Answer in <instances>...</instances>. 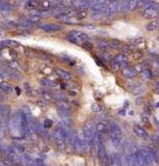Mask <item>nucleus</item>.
<instances>
[{
	"label": "nucleus",
	"mask_w": 159,
	"mask_h": 166,
	"mask_svg": "<svg viewBox=\"0 0 159 166\" xmlns=\"http://www.w3.org/2000/svg\"><path fill=\"white\" fill-rule=\"evenodd\" d=\"M67 39L71 43H74V44H79V43H85V42L89 41V35L84 32H81V31H71L69 32V34L67 35Z\"/></svg>",
	"instance_id": "nucleus-1"
},
{
	"label": "nucleus",
	"mask_w": 159,
	"mask_h": 166,
	"mask_svg": "<svg viewBox=\"0 0 159 166\" xmlns=\"http://www.w3.org/2000/svg\"><path fill=\"white\" fill-rule=\"evenodd\" d=\"M141 152V154L143 155V157H145V159H146L147 165H152V164L155 162L156 155H155V153H154L151 148H143Z\"/></svg>",
	"instance_id": "nucleus-2"
},
{
	"label": "nucleus",
	"mask_w": 159,
	"mask_h": 166,
	"mask_svg": "<svg viewBox=\"0 0 159 166\" xmlns=\"http://www.w3.org/2000/svg\"><path fill=\"white\" fill-rule=\"evenodd\" d=\"M133 159H134V166H147V161L141 150H137L133 154Z\"/></svg>",
	"instance_id": "nucleus-3"
},
{
	"label": "nucleus",
	"mask_w": 159,
	"mask_h": 166,
	"mask_svg": "<svg viewBox=\"0 0 159 166\" xmlns=\"http://www.w3.org/2000/svg\"><path fill=\"white\" fill-rule=\"evenodd\" d=\"M94 128H93V126H91V124H86L85 126H84L83 128V135L84 137H85V140L86 141H89V142H91V139H93V137L95 136V133H94Z\"/></svg>",
	"instance_id": "nucleus-4"
},
{
	"label": "nucleus",
	"mask_w": 159,
	"mask_h": 166,
	"mask_svg": "<svg viewBox=\"0 0 159 166\" xmlns=\"http://www.w3.org/2000/svg\"><path fill=\"white\" fill-rule=\"evenodd\" d=\"M10 128L13 132L15 131H20V114H15L13 115L10 120Z\"/></svg>",
	"instance_id": "nucleus-5"
},
{
	"label": "nucleus",
	"mask_w": 159,
	"mask_h": 166,
	"mask_svg": "<svg viewBox=\"0 0 159 166\" xmlns=\"http://www.w3.org/2000/svg\"><path fill=\"white\" fill-rule=\"evenodd\" d=\"M97 155H98V157H99L100 160L103 162V163H105L107 161V155H106V150H105L104 145L102 144L101 142H100L99 146H98V148H97Z\"/></svg>",
	"instance_id": "nucleus-6"
},
{
	"label": "nucleus",
	"mask_w": 159,
	"mask_h": 166,
	"mask_svg": "<svg viewBox=\"0 0 159 166\" xmlns=\"http://www.w3.org/2000/svg\"><path fill=\"white\" fill-rule=\"evenodd\" d=\"M41 28L43 29L46 32H56V31H59L61 29V26L58 25V24H45L43 25Z\"/></svg>",
	"instance_id": "nucleus-7"
},
{
	"label": "nucleus",
	"mask_w": 159,
	"mask_h": 166,
	"mask_svg": "<svg viewBox=\"0 0 159 166\" xmlns=\"http://www.w3.org/2000/svg\"><path fill=\"white\" fill-rule=\"evenodd\" d=\"M122 74L124 77L127 78H134L136 76V71L130 67H126L122 69Z\"/></svg>",
	"instance_id": "nucleus-8"
},
{
	"label": "nucleus",
	"mask_w": 159,
	"mask_h": 166,
	"mask_svg": "<svg viewBox=\"0 0 159 166\" xmlns=\"http://www.w3.org/2000/svg\"><path fill=\"white\" fill-rule=\"evenodd\" d=\"M110 133H111V138H117V139H120L121 135H122L121 128L115 124H111V131H110Z\"/></svg>",
	"instance_id": "nucleus-9"
},
{
	"label": "nucleus",
	"mask_w": 159,
	"mask_h": 166,
	"mask_svg": "<svg viewBox=\"0 0 159 166\" xmlns=\"http://www.w3.org/2000/svg\"><path fill=\"white\" fill-rule=\"evenodd\" d=\"M154 3L155 2L152 1V0H138L137 7L143 8V10H147V8L152 7L154 5Z\"/></svg>",
	"instance_id": "nucleus-10"
},
{
	"label": "nucleus",
	"mask_w": 159,
	"mask_h": 166,
	"mask_svg": "<svg viewBox=\"0 0 159 166\" xmlns=\"http://www.w3.org/2000/svg\"><path fill=\"white\" fill-rule=\"evenodd\" d=\"M54 139H55V141H56V143L59 145L60 148H63V143H65V138H63V134L60 133L59 129L55 131V133H54Z\"/></svg>",
	"instance_id": "nucleus-11"
},
{
	"label": "nucleus",
	"mask_w": 159,
	"mask_h": 166,
	"mask_svg": "<svg viewBox=\"0 0 159 166\" xmlns=\"http://www.w3.org/2000/svg\"><path fill=\"white\" fill-rule=\"evenodd\" d=\"M0 89H1L3 93H8V95H11V93L14 91V87H13V86H12L10 83L4 82V81H3V82L0 84Z\"/></svg>",
	"instance_id": "nucleus-12"
},
{
	"label": "nucleus",
	"mask_w": 159,
	"mask_h": 166,
	"mask_svg": "<svg viewBox=\"0 0 159 166\" xmlns=\"http://www.w3.org/2000/svg\"><path fill=\"white\" fill-rule=\"evenodd\" d=\"M55 72H56V74H57V75L59 76L61 79H63V80H70L71 77H72L70 73L67 72V71L61 70V69H56V70H55Z\"/></svg>",
	"instance_id": "nucleus-13"
},
{
	"label": "nucleus",
	"mask_w": 159,
	"mask_h": 166,
	"mask_svg": "<svg viewBox=\"0 0 159 166\" xmlns=\"http://www.w3.org/2000/svg\"><path fill=\"white\" fill-rule=\"evenodd\" d=\"M133 130H134V132H135L138 136H141V137H145L147 135L146 130L143 129V127H141V126H138V124H135V126L133 127Z\"/></svg>",
	"instance_id": "nucleus-14"
},
{
	"label": "nucleus",
	"mask_w": 159,
	"mask_h": 166,
	"mask_svg": "<svg viewBox=\"0 0 159 166\" xmlns=\"http://www.w3.org/2000/svg\"><path fill=\"white\" fill-rule=\"evenodd\" d=\"M104 16H105V10H96V12H93V14H91V18L94 19V20H100V19H102Z\"/></svg>",
	"instance_id": "nucleus-15"
},
{
	"label": "nucleus",
	"mask_w": 159,
	"mask_h": 166,
	"mask_svg": "<svg viewBox=\"0 0 159 166\" xmlns=\"http://www.w3.org/2000/svg\"><path fill=\"white\" fill-rule=\"evenodd\" d=\"M138 0H129L128 1V6H127V12H132L135 8H137Z\"/></svg>",
	"instance_id": "nucleus-16"
},
{
	"label": "nucleus",
	"mask_w": 159,
	"mask_h": 166,
	"mask_svg": "<svg viewBox=\"0 0 159 166\" xmlns=\"http://www.w3.org/2000/svg\"><path fill=\"white\" fill-rule=\"evenodd\" d=\"M57 111H58V114H59L61 118L65 119V120H68L69 119V112H68V109H65V108H60L58 107L57 108Z\"/></svg>",
	"instance_id": "nucleus-17"
},
{
	"label": "nucleus",
	"mask_w": 159,
	"mask_h": 166,
	"mask_svg": "<svg viewBox=\"0 0 159 166\" xmlns=\"http://www.w3.org/2000/svg\"><path fill=\"white\" fill-rule=\"evenodd\" d=\"M108 46L111 49H119L121 47V42L119 39H110L108 41Z\"/></svg>",
	"instance_id": "nucleus-18"
},
{
	"label": "nucleus",
	"mask_w": 159,
	"mask_h": 166,
	"mask_svg": "<svg viewBox=\"0 0 159 166\" xmlns=\"http://www.w3.org/2000/svg\"><path fill=\"white\" fill-rule=\"evenodd\" d=\"M86 16H87V13H86V10H78V12L75 13V18L78 19V20H82V19L86 18Z\"/></svg>",
	"instance_id": "nucleus-19"
},
{
	"label": "nucleus",
	"mask_w": 159,
	"mask_h": 166,
	"mask_svg": "<svg viewBox=\"0 0 159 166\" xmlns=\"http://www.w3.org/2000/svg\"><path fill=\"white\" fill-rule=\"evenodd\" d=\"M106 130H107V127H106V124H105L104 122H99V124H97V126H96V131H97V132L103 133V132H105Z\"/></svg>",
	"instance_id": "nucleus-20"
},
{
	"label": "nucleus",
	"mask_w": 159,
	"mask_h": 166,
	"mask_svg": "<svg viewBox=\"0 0 159 166\" xmlns=\"http://www.w3.org/2000/svg\"><path fill=\"white\" fill-rule=\"evenodd\" d=\"M40 6H41V8L44 10H50V8L52 7V3L49 2V1H47V0H45V1H43L42 3H40Z\"/></svg>",
	"instance_id": "nucleus-21"
},
{
	"label": "nucleus",
	"mask_w": 159,
	"mask_h": 166,
	"mask_svg": "<svg viewBox=\"0 0 159 166\" xmlns=\"http://www.w3.org/2000/svg\"><path fill=\"white\" fill-rule=\"evenodd\" d=\"M98 46H99V48H101L102 50H104V51H106V50L109 48L108 42H105V41H99L98 42Z\"/></svg>",
	"instance_id": "nucleus-22"
},
{
	"label": "nucleus",
	"mask_w": 159,
	"mask_h": 166,
	"mask_svg": "<svg viewBox=\"0 0 159 166\" xmlns=\"http://www.w3.org/2000/svg\"><path fill=\"white\" fill-rule=\"evenodd\" d=\"M19 67H20V65H19V62L17 61V60H12V61L8 62V67H10V69L16 70V69H18Z\"/></svg>",
	"instance_id": "nucleus-23"
},
{
	"label": "nucleus",
	"mask_w": 159,
	"mask_h": 166,
	"mask_svg": "<svg viewBox=\"0 0 159 166\" xmlns=\"http://www.w3.org/2000/svg\"><path fill=\"white\" fill-rule=\"evenodd\" d=\"M1 45L2 46H17L18 43L15 41H2L1 42Z\"/></svg>",
	"instance_id": "nucleus-24"
},
{
	"label": "nucleus",
	"mask_w": 159,
	"mask_h": 166,
	"mask_svg": "<svg viewBox=\"0 0 159 166\" xmlns=\"http://www.w3.org/2000/svg\"><path fill=\"white\" fill-rule=\"evenodd\" d=\"M111 69H112L113 71H115H115H119V70L121 69L120 63H117V61H115V60L112 59V60H111Z\"/></svg>",
	"instance_id": "nucleus-25"
},
{
	"label": "nucleus",
	"mask_w": 159,
	"mask_h": 166,
	"mask_svg": "<svg viewBox=\"0 0 159 166\" xmlns=\"http://www.w3.org/2000/svg\"><path fill=\"white\" fill-rule=\"evenodd\" d=\"M91 110L94 112H100V111H102V107L100 106L99 104L95 103V104H93V106H91Z\"/></svg>",
	"instance_id": "nucleus-26"
},
{
	"label": "nucleus",
	"mask_w": 159,
	"mask_h": 166,
	"mask_svg": "<svg viewBox=\"0 0 159 166\" xmlns=\"http://www.w3.org/2000/svg\"><path fill=\"white\" fill-rule=\"evenodd\" d=\"M143 77L145 78V79H150V78H152L151 72H150L149 70H143Z\"/></svg>",
	"instance_id": "nucleus-27"
},
{
	"label": "nucleus",
	"mask_w": 159,
	"mask_h": 166,
	"mask_svg": "<svg viewBox=\"0 0 159 166\" xmlns=\"http://www.w3.org/2000/svg\"><path fill=\"white\" fill-rule=\"evenodd\" d=\"M157 27H158L157 22H152L151 24H149V25L147 26V29H148V30H155Z\"/></svg>",
	"instance_id": "nucleus-28"
},
{
	"label": "nucleus",
	"mask_w": 159,
	"mask_h": 166,
	"mask_svg": "<svg viewBox=\"0 0 159 166\" xmlns=\"http://www.w3.org/2000/svg\"><path fill=\"white\" fill-rule=\"evenodd\" d=\"M82 48H84V49L87 50V51H91V50L93 49V45H91V43H89V42H85V43L82 44Z\"/></svg>",
	"instance_id": "nucleus-29"
},
{
	"label": "nucleus",
	"mask_w": 159,
	"mask_h": 166,
	"mask_svg": "<svg viewBox=\"0 0 159 166\" xmlns=\"http://www.w3.org/2000/svg\"><path fill=\"white\" fill-rule=\"evenodd\" d=\"M28 20L31 21V22H34V23H37V22H39V21L41 20V19H40V16H29Z\"/></svg>",
	"instance_id": "nucleus-30"
},
{
	"label": "nucleus",
	"mask_w": 159,
	"mask_h": 166,
	"mask_svg": "<svg viewBox=\"0 0 159 166\" xmlns=\"http://www.w3.org/2000/svg\"><path fill=\"white\" fill-rule=\"evenodd\" d=\"M43 126H44L45 128H49L52 126V120L51 119H45L44 120V124H43Z\"/></svg>",
	"instance_id": "nucleus-31"
},
{
	"label": "nucleus",
	"mask_w": 159,
	"mask_h": 166,
	"mask_svg": "<svg viewBox=\"0 0 159 166\" xmlns=\"http://www.w3.org/2000/svg\"><path fill=\"white\" fill-rule=\"evenodd\" d=\"M24 87H25V90L27 91V93H28L29 96H31V87H30V85H29L28 83H24Z\"/></svg>",
	"instance_id": "nucleus-32"
},
{
	"label": "nucleus",
	"mask_w": 159,
	"mask_h": 166,
	"mask_svg": "<svg viewBox=\"0 0 159 166\" xmlns=\"http://www.w3.org/2000/svg\"><path fill=\"white\" fill-rule=\"evenodd\" d=\"M141 57H143V53H141V52L136 51L135 53H134V58H135V59H141Z\"/></svg>",
	"instance_id": "nucleus-33"
},
{
	"label": "nucleus",
	"mask_w": 159,
	"mask_h": 166,
	"mask_svg": "<svg viewBox=\"0 0 159 166\" xmlns=\"http://www.w3.org/2000/svg\"><path fill=\"white\" fill-rule=\"evenodd\" d=\"M135 67H136L134 69L135 71H138V72H143V65H136Z\"/></svg>",
	"instance_id": "nucleus-34"
},
{
	"label": "nucleus",
	"mask_w": 159,
	"mask_h": 166,
	"mask_svg": "<svg viewBox=\"0 0 159 166\" xmlns=\"http://www.w3.org/2000/svg\"><path fill=\"white\" fill-rule=\"evenodd\" d=\"M4 100V95H3V91L0 89V101H3Z\"/></svg>",
	"instance_id": "nucleus-35"
},
{
	"label": "nucleus",
	"mask_w": 159,
	"mask_h": 166,
	"mask_svg": "<svg viewBox=\"0 0 159 166\" xmlns=\"http://www.w3.org/2000/svg\"><path fill=\"white\" fill-rule=\"evenodd\" d=\"M105 1L106 0H96V3H98V4H104Z\"/></svg>",
	"instance_id": "nucleus-36"
},
{
	"label": "nucleus",
	"mask_w": 159,
	"mask_h": 166,
	"mask_svg": "<svg viewBox=\"0 0 159 166\" xmlns=\"http://www.w3.org/2000/svg\"><path fill=\"white\" fill-rule=\"evenodd\" d=\"M156 159H157V161H158V163H159V150L157 152V154H156Z\"/></svg>",
	"instance_id": "nucleus-37"
},
{
	"label": "nucleus",
	"mask_w": 159,
	"mask_h": 166,
	"mask_svg": "<svg viewBox=\"0 0 159 166\" xmlns=\"http://www.w3.org/2000/svg\"><path fill=\"white\" fill-rule=\"evenodd\" d=\"M109 1V3H115V2H117L119 0H108Z\"/></svg>",
	"instance_id": "nucleus-38"
},
{
	"label": "nucleus",
	"mask_w": 159,
	"mask_h": 166,
	"mask_svg": "<svg viewBox=\"0 0 159 166\" xmlns=\"http://www.w3.org/2000/svg\"><path fill=\"white\" fill-rule=\"evenodd\" d=\"M154 93H158V95H159V88H156V89H154Z\"/></svg>",
	"instance_id": "nucleus-39"
}]
</instances>
